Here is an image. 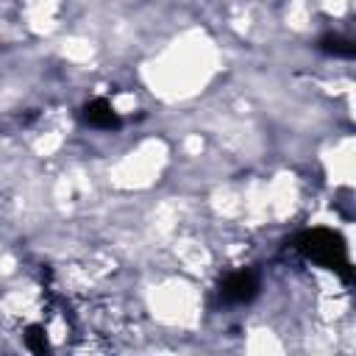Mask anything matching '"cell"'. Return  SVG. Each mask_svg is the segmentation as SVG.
Segmentation results:
<instances>
[{
  "mask_svg": "<svg viewBox=\"0 0 356 356\" xmlns=\"http://www.w3.org/2000/svg\"><path fill=\"white\" fill-rule=\"evenodd\" d=\"M295 248L303 259H309V261H314L325 270H334L342 281L353 278L348 245L337 231H331V228H306L295 236Z\"/></svg>",
  "mask_w": 356,
  "mask_h": 356,
  "instance_id": "cell-1",
  "label": "cell"
},
{
  "mask_svg": "<svg viewBox=\"0 0 356 356\" xmlns=\"http://www.w3.org/2000/svg\"><path fill=\"white\" fill-rule=\"evenodd\" d=\"M220 292L228 303H250L259 295V275L253 270H236L222 281Z\"/></svg>",
  "mask_w": 356,
  "mask_h": 356,
  "instance_id": "cell-2",
  "label": "cell"
},
{
  "mask_svg": "<svg viewBox=\"0 0 356 356\" xmlns=\"http://www.w3.org/2000/svg\"><path fill=\"white\" fill-rule=\"evenodd\" d=\"M83 122L86 125H92V128H100V131H117L120 125H122V120H120V114L111 108V103L108 100H103V97H95V100H89L86 106H83Z\"/></svg>",
  "mask_w": 356,
  "mask_h": 356,
  "instance_id": "cell-3",
  "label": "cell"
},
{
  "mask_svg": "<svg viewBox=\"0 0 356 356\" xmlns=\"http://www.w3.org/2000/svg\"><path fill=\"white\" fill-rule=\"evenodd\" d=\"M320 50L328 53V56H339V58H350L356 53V47H353L350 39H342V36H334V33H328V36L320 39Z\"/></svg>",
  "mask_w": 356,
  "mask_h": 356,
  "instance_id": "cell-4",
  "label": "cell"
},
{
  "mask_svg": "<svg viewBox=\"0 0 356 356\" xmlns=\"http://www.w3.org/2000/svg\"><path fill=\"white\" fill-rule=\"evenodd\" d=\"M25 345H28V350H33V353H47V350H50L42 325H31V328H28V334H25Z\"/></svg>",
  "mask_w": 356,
  "mask_h": 356,
  "instance_id": "cell-5",
  "label": "cell"
}]
</instances>
